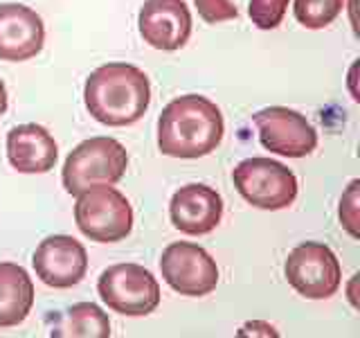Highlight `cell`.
Here are the masks:
<instances>
[{"label": "cell", "mask_w": 360, "mask_h": 338, "mask_svg": "<svg viewBox=\"0 0 360 338\" xmlns=\"http://www.w3.org/2000/svg\"><path fill=\"white\" fill-rule=\"evenodd\" d=\"M138 27L151 48L165 52L180 50L191 34L189 7L185 0H144Z\"/></svg>", "instance_id": "cell-11"}, {"label": "cell", "mask_w": 360, "mask_h": 338, "mask_svg": "<svg viewBox=\"0 0 360 338\" xmlns=\"http://www.w3.org/2000/svg\"><path fill=\"white\" fill-rule=\"evenodd\" d=\"M75 221L93 242L115 244L127 239L133 230V208L112 185H95L77 194Z\"/></svg>", "instance_id": "cell-4"}, {"label": "cell", "mask_w": 360, "mask_h": 338, "mask_svg": "<svg viewBox=\"0 0 360 338\" xmlns=\"http://www.w3.org/2000/svg\"><path fill=\"white\" fill-rule=\"evenodd\" d=\"M290 0H250L248 14L259 30H275L288 9Z\"/></svg>", "instance_id": "cell-18"}, {"label": "cell", "mask_w": 360, "mask_h": 338, "mask_svg": "<svg viewBox=\"0 0 360 338\" xmlns=\"http://www.w3.org/2000/svg\"><path fill=\"white\" fill-rule=\"evenodd\" d=\"M160 270L167 284L180 296L200 298L219 284V266L214 257L191 242L169 244L160 257Z\"/></svg>", "instance_id": "cell-8"}, {"label": "cell", "mask_w": 360, "mask_h": 338, "mask_svg": "<svg viewBox=\"0 0 360 338\" xmlns=\"http://www.w3.org/2000/svg\"><path fill=\"white\" fill-rule=\"evenodd\" d=\"M129 167V154L124 144L108 135H97L79 142L63 165V187L68 194H82L95 185H115Z\"/></svg>", "instance_id": "cell-3"}, {"label": "cell", "mask_w": 360, "mask_h": 338, "mask_svg": "<svg viewBox=\"0 0 360 338\" xmlns=\"http://www.w3.org/2000/svg\"><path fill=\"white\" fill-rule=\"evenodd\" d=\"M358 185H360V180H352L340 199V223L354 239L360 237L358 232Z\"/></svg>", "instance_id": "cell-20"}, {"label": "cell", "mask_w": 360, "mask_h": 338, "mask_svg": "<svg viewBox=\"0 0 360 338\" xmlns=\"http://www.w3.org/2000/svg\"><path fill=\"white\" fill-rule=\"evenodd\" d=\"M110 320L93 302H79L52 327V336L59 338H110Z\"/></svg>", "instance_id": "cell-16"}, {"label": "cell", "mask_w": 360, "mask_h": 338, "mask_svg": "<svg viewBox=\"0 0 360 338\" xmlns=\"http://www.w3.org/2000/svg\"><path fill=\"white\" fill-rule=\"evenodd\" d=\"M34 307V284L27 270L14 262H0V330L16 327Z\"/></svg>", "instance_id": "cell-15"}, {"label": "cell", "mask_w": 360, "mask_h": 338, "mask_svg": "<svg viewBox=\"0 0 360 338\" xmlns=\"http://www.w3.org/2000/svg\"><path fill=\"white\" fill-rule=\"evenodd\" d=\"M7 158L20 174H45L56 165L59 146L41 124H20L7 133Z\"/></svg>", "instance_id": "cell-14"}, {"label": "cell", "mask_w": 360, "mask_h": 338, "mask_svg": "<svg viewBox=\"0 0 360 338\" xmlns=\"http://www.w3.org/2000/svg\"><path fill=\"white\" fill-rule=\"evenodd\" d=\"M259 140L268 151L286 158H304L318 146V131L302 113L286 106H268L255 113Z\"/></svg>", "instance_id": "cell-9"}, {"label": "cell", "mask_w": 360, "mask_h": 338, "mask_svg": "<svg viewBox=\"0 0 360 338\" xmlns=\"http://www.w3.org/2000/svg\"><path fill=\"white\" fill-rule=\"evenodd\" d=\"M45 43L43 18L27 5H0V59L27 61L34 59Z\"/></svg>", "instance_id": "cell-12"}, {"label": "cell", "mask_w": 360, "mask_h": 338, "mask_svg": "<svg viewBox=\"0 0 360 338\" xmlns=\"http://www.w3.org/2000/svg\"><path fill=\"white\" fill-rule=\"evenodd\" d=\"M88 113L106 127H129L151 104L149 77L131 63H106L90 73L84 86Z\"/></svg>", "instance_id": "cell-2"}, {"label": "cell", "mask_w": 360, "mask_h": 338, "mask_svg": "<svg viewBox=\"0 0 360 338\" xmlns=\"http://www.w3.org/2000/svg\"><path fill=\"white\" fill-rule=\"evenodd\" d=\"M221 108L202 95H180L158 120V149L172 158H202L223 140Z\"/></svg>", "instance_id": "cell-1"}, {"label": "cell", "mask_w": 360, "mask_h": 338, "mask_svg": "<svg viewBox=\"0 0 360 338\" xmlns=\"http://www.w3.org/2000/svg\"><path fill=\"white\" fill-rule=\"evenodd\" d=\"M7 104H9V101H7V88H5L3 79H0V118L7 113Z\"/></svg>", "instance_id": "cell-21"}, {"label": "cell", "mask_w": 360, "mask_h": 338, "mask_svg": "<svg viewBox=\"0 0 360 338\" xmlns=\"http://www.w3.org/2000/svg\"><path fill=\"white\" fill-rule=\"evenodd\" d=\"M174 225L185 234L198 237L212 232L223 217V199L217 189L200 183L183 185L169 203Z\"/></svg>", "instance_id": "cell-13"}, {"label": "cell", "mask_w": 360, "mask_h": 338, "mask_svg": "<svg viewBox=\"0 0 360 338\" xmlns=\"http://www.w3.org/2000/svg\"><path fill=\"white\" fill-rule=\"evenodd\" d=\"M32 264L43 284L52 289H70L86 277L88 253L75 237L52 234L37 246Z\"/></svg>", "instance_id": "cell-10"}, {"label": "cell", "mask_w": 360, "mask_h": 338, "mask_svg": "<svg viewBox=\"0 0 360 338\" xmlns=\"http://www.w3.org/2000/svg\"><path fill=\"white\" fill-rule=\"evenodd\" d=\"M345 0H295L292 11L300 25L309 30H322L342 14Z\"/></svg>", "instance_id": "cell-17"}, {"label": "cell", "mask_w": 360, "mask_h": 338, "mask_svg": "<svg viewBox=\"0 0 360 338\" xmlns=\"http://www.w3.org/2000/svg\"><path fill=\"white\" fill-rule=\"evenodd\" d=\"M236 192L255 208L284 210L297 199V176L286 165L264 156L245 158L234 167Z\"/></svg>", "instance_id": "cell-5"}, {"label": "cell", "mask_w": 360, "mask_h": 338, "mask_svg": "<svg viewBox=\"0 0 360 338\" xmlns=\"http://www.w3.org/2000/svg\"><path fill=\"white\" fill-rule=\"evenodd\" d=\"M284 273L288 284L309 300H324L338 293L342 282L340 262L326 244L304 242L286 257Z\"/></svg>", "instance_id": "cell-7"}, {"label": "cell", "mask_w": 360, "mask_h": 338, "mask_svg": "<svg viewBox=\"0 0 360 338\" xmlns=\"http://www.w3.org/2000/svg\"><path fill=\"white\" fill-rule=\"evenodd\" d=\"M194 5L198 9V16L210 25L239 18V9L232 5V0H194Z\"/></svg>", "instance_id": "cell-19"}, {"label": "cell", "mask_w": 360, "mask_h": 338, "mask_svg": "<svg viewBox=\"0 0 360 338\" xmlns=\"http://www.w3.org/2000/svg\"><path fill=\"white\" fill-rule=\"evenodd\" d=\"M97 293L108 309L140 318L160 304V284L149 268L140 264H115L99 275Z\"/></svg>", "instance_id": "cell-6"}]
</instances>
